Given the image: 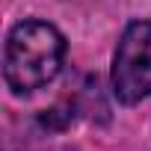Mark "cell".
<instances>
[{
    "label": "cell",
    "instance_id": "obj_1",
    "mask_svg": "<svg viewBox=\"0 0 151 151\" xmlns=\"http://www.w3.org/2000/svg\"><path fill=\"white\" fill-rule=\"evenodd\" d=\"M65 59V39L47 21H21L6 36L3 77L15 95H30L47 86Z\"/></svg>",
    "mask_w": 151,
    "mask_h": 151
},
{
    "label": "cell",
    "instance_id": "obj_2",
    "mask_svg": "<svg viewBox=\"0 0 151 151\" xmlns=\"http://www.w3.org/2000/svg\"><path fill=\"white\" fill-rule=\"evenodd\" d=\"M113 95L122 104H139L151 95V21L124 27L113 53Z\"/></svg>",
    "mask_w": 151,
    "mask_h": 151
}]
</instances>
